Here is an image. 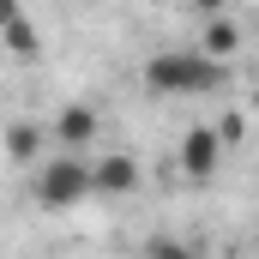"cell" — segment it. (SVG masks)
<instances>
[{
  "label": "cell",
  "mask_w": 259,
  "mask_h": 259,
  "mask_svg": "<svg viewBox=\"0 0 259 259\" xmlns=\"http://www.w3.org/2000/svg\"><path fill=\"white\" fill-rule=\"evenodd\" d=\"M145 84L157 97H211V91L229 84V66L199 55V49H163V55L145 61Z\"/></svg>",
  "instance_id": "cell-1"
},
{
  "label": "cell",
  "mask_w": 259,
  "mask_h": 259,
  "mask_svg": "<svg viewBox=\"0 0 259 259\" xmlns=\"http://www.w3.org/2000/svg\"><path fill=\"white\" fill-rule=\"evenodd\" d=\"M30 193H36V205H49V211H72V205H84L91 193V163L84 157H49L42 169H36V181H30Z\"/></svg>",
  "instance_id": "cell-2"
},
{
  "label": "cell",
  "mask_w": 259,
  "mask_h": 259,
  "mask_svg": "<svg viewBox=\"0 0 259 259\" xmlns=\"http://www.w3.org/2000/svg\"><path fill=\"white\" fill-rule=\"evenodd\" d=\"M91 193H103V199L139 193V163H133L127 151H103V157L91 163Z\"/></svg>",
  "instance_id": "cell-3"
},
{
  "label": "cell",
  "mask_w": 259,
  "mask_h": 259,
  "mask_svg": "<svg viewBox=\"0 0 259 259\" xmlns=\"http://www.w3.org/2000/svg\"><path fill=\"white\" fill-rule=\"evenodd\" d=\"M217 163H223L217 127H187V133H181V169H187V181H211Z\"/></svg>",
  "instance_id": "cell-4"
},
{
  "label": "cell",
  "mask_w": 259,
  "mask_h": 259,
  "mask_svg": "<svg viewBox=\"0 0 259 259\" xmlns=\"http://www.w3.org/2000/svg\"><path fill=\"white\" fill-rule=\"evenodd\" d=\"M97 127H103V121H97L91 103H66L61 115H55V145H61L66 157H78L84 145H97Z\"/></svg>",
  "instance_id": "cell-5"
},
{
  "label": "cell",
  "mask_w": 259,
  "mask_h": 259,
  "mask_svg": "<svg viewBox=\"0 0 259 259\" xmlns=\"http://www.w3.org/2000/svg\"><path fill=\"white\" fill-rule=\"evenodd\" d=\"M42 139H49V133L36 127V121H12V127L0 133V145H6L12 163H36V157H42Z\"/></svg>",
  "instance_id": "cell-6"
},
{
  "label": "cell",
  "mask_w": 259,
  "mask_h": 259,
  "mask_svg": "<svg viewBox=\"0 0 259 259\" xmlns=\"http://www.w3.org/2000/svg\"><path fill=\"white\" fill-rule=\"evenodd\" d=\"M235 49H241V30H235L223 12H211V18H205V36H199V55H211V61H229Z\"/></svg>",
  "instance_id": "cell-7"
},
{
  "label": "cell",
  "mask_w": 259,
  "mask_h": 259,
  "mask_svg": "<svg viewBox=\"0 0 259 259\" xmlns=\"http://www.w3.org/2000/svg\"><path fill=\"white\" fill-rule=\"evenodd\" d=\"M0 36H6V49H12L18 61H36V49H42V42H36V24H30L24 12H18V18H12V24H6Z\"/></svg>",
  "instance_id": "cell-8"
},
{
  "label": "cell",
  "mask_w": 259,
  "mask_h": 259,
  "mask_svg": "<svg viewBox=\"0 0 259 259\" xmlns=\"http://www.w3.org/2000/svg\"><path fill=\"white\" fill-rule=\"evenodd\" d=\"M145 259H199L187 241H175V235H157L151 247H145Z\"/></svg>",
  "instance_id": "cell-9"
},
{
  "label": "cell",
  "mask_w": 259,
  "mask_h": 259,
  "mask_svg": "<svg viewBox=\"0 0 259 259\" xmlns=\"http://www.w3.org/2000/svg\"><path fill=\"white\" fill-rule=\"evenodd\" d=\"M217 139H223V145H229V139H241V115H223V121H217Z\"/></svg>",
  "instance_id": "cell-10"
},
{
  "label": "cell",
  "mask_w": 259,
  "mask_h": 259,
  "mask_svg": "<svg viewBox=\"0 0 259 259\" xmlns=\"http://www.w3.org/2000/svg\"><path fill=\"white\" fill-rule=\"evenodd\" d=\"M12 18H18V6H12V0H0V30H6Z\"/></svg>",
  "instance_id": "cell-11"
}]
</instances>
